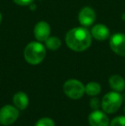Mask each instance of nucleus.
Here are the masks:
<instances>
[{
	"instance_id": "obj_14",
	"label": "nucleus",
	"mask_w": 125,
	"mask_h": 126,
	"mask_svg": "<svg viewBox=\"0 0 125 126\" xmlns=\"http://www.w3.org/2000/svg\"><path fill=\"white\" fill-rule=\"evenodd\" d=\"M61 41L57 37H51L45 40V47L50 50H57L60 47Z\"/></svg>"
},
{
	"instance_id": "obj_12",
	"label": "nucleus",
	"mask_w": 125,
	"mask_h": 126,
	"mask_svg": "<svg viewBox=\"0 0 125 126\" xmlns=\"http://www.w3.org/2000/svg\"><path fill=\"white\" fill-rule=\"evenodd\" d=\"M110 87L116 92H123L125 89V81L121 76L113 75L109 79Z\"/></svg>"
},
{
	"instance_id": "obj_4",
	"label": "nucleus",
	"mask_w": 125,
	"mask_h": 126,
	"mask_svg": "<svg viewBox=\"0 0 125 126\" xmlns=\"http://www.w3.org/2000/svg\"><path fill=\"white\" fill-rule=\"evenodd\" d=\"M63 92L69 98L79 100L85 94V86L78 80L70 79L63 84Z\"/></svg>"
},
{
	"instance_id": "obj_2",
	"label": "nucleus",
	"mask_w": 125,
	"mask_h": 126,
	"mask_svg": "<svg viewBox=\"0 0 125 126\" xmlns=\"http://www.w3.org/2000/svg\"><path fill=\"white\" fill-rule=\"evenodd\" d=\"M45 57V48L39 42H31L26 47L24 58L30 64H38L41 63Z\"/></svg>"
},
{
	"instance_id": "obj_16",
	"label": "nucleus",
	"mask_w": 125,
	"mask_h": 126,
	"mask_svg": "<svg viewBox=\"0 0 125 126\" xmlns=\"http://www.w3.org/2000/svg\"><path fill=\"white\" fill-rule=\"evenodd\" d=\"M110 126H125V116H118L111 121Z\"/></svg>"
},
{
	"instance_id": "obj_13",
	"label": "nucleus",
	"mask_w": 125,
	"mask_h": 126,
	"mask_svg": "<svg viewBox=\"0 0 125 126\" xmlns=\"http://www.w3.org/2000/svg\"><path fill=\"white\" fill-rule=\"evenodd\" d=\"M101 91V87L98 82L91 81L85 86V93L89 96H96Z\"/></svg>"
},
{
	"instance_id": "obj_5",
	"label": "nucleus",
	"mask_w": 125,
	"mask_h": 126,
	"mask_svg": "<svg viewBox=\"0 0 125 126\" xmlns=\"http://www.w3.org/2000/svg\"><path fill=\"white\" fill-rule=\"evenodd\" d=\"M18 110V108L11 105L3 106L0 109V124L7 126L15 123L19 117Z\"/></svg>"
},
{
	"instance_id": "obj_3",
	"label": "nucleus",
	"mask_w": 125,
	"mask_h": 126,
	"mask_svg": "<svg viewBox=\"0 0 125 126\" xmlns=\"http://www.w3.org/2000/svg\"><path fill=\"white\" fill-rule=\"evenodd\" d=\"M124 101L122 94L119 92L111 91L107 93L102 99L101 106L105 113L111 114L119 110Z\"/></svg>"
},
{
	"instance_id": "obj_19",
	"label": "nucleus",
	"mask_w": 125,
	"mask_h": 126,
	"mask_svg": "<svg viewBox=\"0 0 125 126\" xmlns=\"http://www.w3.org/2000/svg\"><path fill=\"white\" fill-rule=\"evenodd\" d=\"M1 19H2V16H1V13H0V22H1Z\"/></svg>"
},
{
	"instance_id": "obj_9",
	"label": "nucleus",
	"mask_w": 125,
	"mask_h": 126,
	"mask_svg": "<svg viewBox=\"0 0 125 126\" xmlns=\"http://www.w3.org/2000/svg\"><path fill=\"white\" fill-rule=\"evenodd\" d=\"M95 18H96L95 12L89 7L83 8L79 14V22L82 25L85 27L92 25L94 22Z\"/></svg>"
},
{
	"instance_id": "obj_6",
	"label": "nucleus",
	"mask_w": 125,
	"mask_h": 126,
	"mask_svg": "<svg viewBox=\"0 0 125 126\" xmlns=\"http://www.w3.org/2000/svg\"><path fill=\"white\" fill-rule=\"evenodd\" d=\"M110 47L116 54L125 57V34L118 33L112 35L110 40Z\"/></svg>"
},
{
	"instance_id": "obj_1",
	"label": "nucleus",
	"mask_w": 125,
	"mask_h": 126,
	"mask_svg": "<svg viewBox=\"0 0 125 126\" xmlns=\"http://www.w3.org/2000/svg\"><path fill=\"white\" fill-rule=\"evenodd\" d=\"M65 41L71 50L82 51L90 47L92 36L87 28H75L67 33Z\"/></svg>"
},
{
	"instance_id": "obj_7",
	"label": "nucleus",
	"mask_w": 125,
	"mask_h": 126,
	"mask_svg": "<svg viewBox=\"0 0 125 126\" xmlns=\"http://www.w3.org/2000/svg\"><path fill=\"white\" fill-rule=\"evenodd\" d=\"M88 123L90 126H109V118L105 111L94 110L88 116Z\"/></svg>"
},
{
	"instance_id": "obj_11",
	"label": "nucleus",
	"mask_w": 125,
	"mask_h": 126,
	"mask_svg": "<svg viewBox=\"0 0 125 126\" xmlns=\"http://www.w3.org/2000/svg\"><path fill=\"white\" fill-rule=\"evenodd\" d=\"M13 103L19 110H24L28 106V96L24 92H17L13 96Z\"/></svg>"
},
{
	"instance_id": "obj_17",
	"label": "nucleus",
	"mask_w": 125,
	"mask_h": 126,
	"mask_svg": "<svg viewBox=\"0 0 125 126\" xmlns=\"http://www.w3.org/2000/svg\"><path fill=\"white\" fill-rule=\"evenodd\" d=\"M99 106H100L99 100H98V98H95V97L94 96V98L91 99V100H90L91 108H92V109H94V110H98Z\"/></svg>"
},
{
	"instance_id": "obj_15",
	"label": "nucleus",
	"mask_w": 125,
	"mask_h": 126,
	"mask_svg": "<svg viewBox=\"0 0 125 126\" xmlns=\"http://www.w3.org/2000/svg\"><path fill=\"white\" fill-rule=\"evenodd\" d=\"M35 126H55V123L50 118H42L37 121Z\"/></svg>"
},
{
	"instance_id": "obj_10",
	"label": "nucleus",
	"mask_w": 125,
	"mask_h": 126,
	"mask_svg": "<svg viewBox=\"0 0 125 126\" xmlns=\"http://www.w3.org/2000/svg\"><path fill=\"white\" fill-rule=\"evenodd\" d=\"M92 35L98 40H105L110 36V31L106 26L97 24L92 28Z\"/></svg>"
},
{
	"instance_id": "obj_20",
	"label": "nucleus",
	"mask_w": 125,
	"mask_h": 126,
	"mask_svg": "<svg viewBox=\"0 0 125 126\" xmlns=\"http://www.w3.org/2000/svg\"><path fill=\"white\" fill-rule=\"evenodd\" d=\"M124 113H125V106H124Z\"/></svg>"
},
{
	"instance_id": "obj_8",
	"label": "nucleus",
	"mask_w": 125,
	"mask_h": 126,
	"mask_svg": "<svg viewBox=\"0 0 125 126\" xmlns=\"http://www.w3.org/2000/svg\"><path fill=\"white\" fill-rule=\"evenodd\" d=\"M33 32L37 40L40 41H45L49 38L51 33L50 26L45 22H40L36 24Z\"/></svg>"
},
{
	"instance_id": "obj_18",
	"label": "nucleus",
	"mask_w": 125,
	"mask_h": 126,
	"mask_svg": "<svg viewBox=\"0 0 125 126\" xmlns=\"http://www.w3.org/2000/svg\"><path fill=\"white\" fill-rule=\"evenodd\" d=\"M33 1V0H14V2L19 5H28Z\"/></svg>"
}]
</instances>
